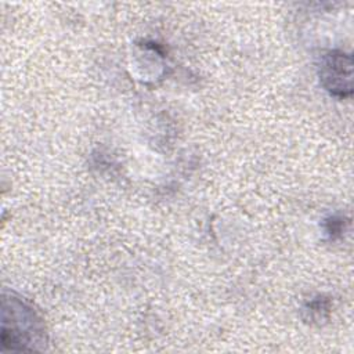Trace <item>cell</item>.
<instances>
[{
  "label": "cell",
  "instance_id": "cell-2",
  "mask_svg": "<svg viewBox=\"0 0 354 354\" xmlns=\"http://www.w3.org/2000/svg\"><path fill=\"white\" fill-rule=\"evenodd\" d=\"M319 80L333 97L346 98L353 93V58L350 54L335 50L324 55L319 66Z\"/></svg>",
  "mask_w": 354,
  "mask_h": 354
},
{
  "label": "cell",
  "instance_id": "cell-1",
  "mask_svg": "<svg viewBox=\"0 0 354 354\" xmlns=\"http://www.w3.org/2000/svg\"><path fill=\"white\" fill-rule=\"evenodd\" d=\"M1 343L10 350H41L47 343L40 315L14 293L3 295Z\"/></svg>",
  "mask_w": 354,
  "mask_h": 354
}]
</instances>
